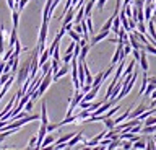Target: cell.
Segmentation results:
<instances>
[{"mask_svg": "<svg viewBox=\"0 0 156 150\" xmlns=\"http://www.w3.org/2000/svg\"><path fill=\"white\" fill-rule=\"evenodd\" d=\"M31 59L33 57H29V59L26 62H23L21 67L16 70V82L20 85H23L24 82H26L29 79V70H31Z\"/></svg>", "mask_w": 156, "mask_h": 150, "instance_id": "1", "label": "cell"}, {"mask_svg": "<svg viewBox=\"0 0 156 150\" xmlns=\"http://www.w3.org/2000/svg\"><path fill=\"white\" fill-rule=\"evenodd\" d=\"M47 28H49V21L47 20H42V25H41V33H39V44L36 49L39 52L44 51V46H46V38H47Z\"/></svg>", "mask_w": 156, "mask_h": 150, "instance_id": "2", "label": "cell"}, {"mask_svg": "<svg viewBox=\"0 0 156 150\" xmlns=\"http://www.w3.org/2000/svg\"><path fill=\"white\" fill-rule=\"evenodd\" d=\"M68 72H70V65H68V64H63V65L60 67V69H58V70L55 72V74L52 75V82H57L58 79L65 77V75L68 74Z\"/></svg>", "mask_w": 156, "mask_h": 150, "instance_id": "3", "label": "cell"}, {"mask_svg": "<svg viewBox=\"0 0 156 150\" xmlns=\"http://www.w3.org/2000/svg\"><path fill=\"white\" fill-rule=\"evenodd\" d=\"M107 38H109V31H101L99 35H93L90 46H94V44H98L99 41H102V39H107Z\"/></svg>", "mask_w": 156, "mask_h": 150, "instance_id": "4", "label": "cell"}, {"mask_svg": "<svg viewBox=\"0 0 156 150\" xmlns=\"http://www.w3.org/2000/svg\"><path fill=\"white\" fill-rule=\"evenodd\" d=\"M146 109H148V108H146V106H145V103L141 101V103H140L138 106H136V108H135L133 111H130V116H129V118H130V119H133V118H138V116H140L141 113H143V111H146Z\"/></svg>", "mask_w": 156, "mask_h": 150, "instance_id": "5", "label": "cell"}, {"mask_svg": "<svg viewBox=\"0 0 156 150\" xmlns=\"http://www.w3.org/2000/svg\"><path fill=\"white\" fill-rule=\"evenodd\" d=\"M143 13H145V20L150 21L151 18H153V15H154V5L153 3H146L145 8H143Z\"/></svg>", "mask_w": 156, "mask_h": 150, "instance_id": "6", "label": "cell"}, {"mask_svg": "<svg viewBox=\"0 0 156 150\" xmlns=\"http://www.w3.org/2000/svg\"><path fill=\"white\" fill-rule=\"evenodd\" d=\"M140 65H141V70L145 72H148V69H150V64H148V59H146V51H141V56H140Z\"/></svg>", "mask_w": 156, "mask_h": 150, "instance_id": "7", "label": "cell"}, {"mask_svg": "<svg viewBox=\"0 0 156 150\" xmlns=\"http://www.w3.org/2000/svg\"><path fill=\"white\" fill-rule=\"evenodd\" d=\"M51 7H52V0H47L44 12H42V20H47V21L51 20Z\"/></svg>", "mask_w": 156, "mask_h": 150, "instance_id": "8", "label": "cell"}, {"mask_svg": "<svg viewBox=\"0 0 156 150\" xmlns=\"http://www.w3.org/2000/svg\"><path fill=\"white\" fill-rule=\"evenodd\" d=\"M5 52V26L0 25V56Z\"/></svg>", "mask_w": 156, "mask_h": 150, "instance_id": "9", "label": "cell"}, {"mask_svg": "<svg viewBox=\"0 0 156 150\" xmlns=\"http://www.w3.org/2000/svg\"><path fill=\"white\" fill-rule=\"evenodd\" d=\"M135 62H136L135 59H133V60H130V64H129V65H127L125 69H124V72H122V75H120L122 79H125V77H129V75L132 74V72H133V69H135Z\"/></svg>", "mask_w": 156, "mask_h": 150, "instance_id": "10", "label": "cell"}, {"mask_svg": "<svg viewBox=\"0 0 156 150\" xmlns=\"http://www.w3.org/2000/svg\"><path fill=\"white\" fill-rule=\"evenodd\" d=\"M80 140H83V132H80V134H75V135H73V137H72V139L67 142V147H68V148H70V147H73V145H76L78 142H80Z\"/></svg>", "mask_w": 156, "mask_h": 150, "instance_id": "11", "label": "cell"}, {"mask_svg": "<svg viewBox=\"0 0 156 150\" xmlns=\"http://www.w3.org/2000/svg\"><path fill=\"white\" fill-rule=\"evenodd\" d=\"M76 116H78V119H80V121H85V123H86V121L90 119V116H91V111L90 109H81V111L78 109Z\"/></svg>", "mask_w": 156, "mask_h": 150, "instance_id": "12", "label": "cell"}, {"mask_svg": "<svg viewBox=\"0 0 156 150\" xmlns=\"http://www.w3.org/2000/svg\"><path fill=\"white\" fill-rule=\"evenodd\" d=\"M54 140H55V135H54V134H46V137H44L42 144H41V148H46L47 145L54 144Z\"/></svg>", "mask_w": 156, "mask_h": 150, "instance_id": "13", "label": "cell"}, {"mask_svg": "<svg viewBox=\"0 0 156 150\" xmlns=\"http://www.w3.org/2000/svg\"><path fill=\"white\" fill-rule=\"evenodd\" d=\"M41 124H49V116H47V106L46 103H42L41 106Z\"/></svg>", "mask_w": 156, "mask_h": 150, "instance_id": "14", "label": "cell"}, {"mask_svg": "<svg viewBox=\"0 0 156 150\" xmlns=\"http://www.w3.org/2000/svg\"><path fill=\"white\" fill-rule=\"evenodd\" d=\"M12 21H13V28L18 30V23H20V12L18 8H13L12 10Z\"/></svg>", "mask_w": 156, "mask_h": 150, "instance_id": "15", "label": "cell"}, {"mask_svg": "<svg viewBox=\"0 0 156 150\" xmlns=\"http://www.w3.org/2000/svg\"><path fill=\"white\" fill-rule=\"evenodd\" d=\"M88 51H90V42L85 46H81V51H80V56H78V60H85L86 56H88Z\"/></svg>", "mask_w": 156, "mask_h": 150, "instance_id": "16", "label": "cell"}, {"mask_svg": "<svg viewBox=\"0 0 156 150\" xmlns=\"http://www.w3.org/2000/svg\"><path fill=\"white\" fill-rule=\"evenodd\" d=\"M85 7H81L80 5V10H78V15L75 16V18H73V21H75V23H81L83 20H85Z\"/></svg>", "mask_w": 156, "mask_h": 150, "instance_id": "17", "label": "cell"}, {"mask_svg": "<svg viewBox=\"0 0 156 150\" xmlns=\"http://www.w3.org/2000/svg\"><path fill=\"white\" fill-rule=\"evenodd\" d=\"M67 33H68V36L72 38V41H76V42H78V41L81 39V35H80V33H76L75 30H73V28H72V30H68Z\"/></svg>", "mask_w": 156, "mask_h": 150, "instance_id": "18", "label": "cell"}, {"mask_svg": "<svg viewBox=\"0 0 156 150\" xmlns=\"http://www.w3.org/2000/svg\"><path fill=\"white\" fill-rule=\"evenodd\" d=\"M18 36H16V28H13L12 35H10V42H8V47H15V42H16Z\"/></svg>", "mask_w": 156, "mask_h": 150, "instance_id": "19", "label": "cell"}, {"mask_svg": "<svg viewBox=\"0 0 156 150\" xmlns=\"http://www.w3.org/2000/svg\"><path fill=\"white\" fill-rule=\"evenodd\" d=\"M102 123H104V126H106V129H114L115 127V121L112 119V118H106L104 121H102Z\"/></svg>", "mask_w": 156, "mask_h": 150, "instance_id": "20", "label": "cell"}, {"mask_svg": "<svg viewBox=\"0 0 156 150\" xmlns=\"http://www.w3.org/2000/svg\"><path fill=\"white\" fill-rule=\"evenodd\" d=\"M141 123H143V126H153V124H156V116L150 114L148 118H146V119H143Z\"/></svg>", "mask_w": 156, "mask_h": 150, "instance_id": "21", "label": "cell"}, {"mask_svg": "<svg viewBox=\"0 0 156 150\" xmlns=\"http://www.w3.org/2000/svg\"><path fill=\"white\" fill-rule=\"evenodd\" d=\"M129 116H130V108L127 109V111H125L124 114H120L119 118H115V119H114V121H115V124H119V123H124V121H125L127 118H129Z\"/></svg>", "mask_w": 156, "mask_h": 150, "instance_id": "22", "label": "cell"}, {"mask_svg": "<svg viewBox=\"0 0 156 150\" xmlns=\"http://www.w3.org/2000/svg\"><path fill=\"white\" fill-rule=\"evenodd\" d=\"M136 31L143 33V35H146V33H148V28L145 26V21H136Z\"/></svg>", "mask_w": 156, "mask_h": 150, "instance_id": "23", "label": "cell"}, {"mask_svg": "<svg viewBox=\"0 0 156 150\" xmlns=\"http://www.w3.org/2000/svg\"><path fill=\"white\" fill-rule=\"evenodd\" d=\"M102 75H104V72H99L94 79H93V86H96V85H102Z\"/></svg>", "mask_w": 156, "mask_h": 150, "instance_id": "24", "label": "cell"}, {"mask_svg": "<svg viewBox=\"0 0 156 150\" xmlns=\"http://www.w3.org/2000/svg\"><path fill=\"white\" fill-rule=\"evenodd\" d=\"M23 51V47H21V44H20V39H16V42H15V51H13V56H16V57H20V52Z\"/></svg>", "mask_w": 156, "mask_h": 150, "instance_id": "25", "label": "cell"}, {"mask_svg": "<svg viewBox=\"0 0 156 150\" xmlns=\"http://www.w3.org/2000/svg\"><path fill=\"white\" fill-rule=\"evenodd\" d=\"M60 47H58V44L54 47V52H52V59H55V60H60Z\"/></svg>", "mask_w": 156, "mask_h": 150, "instance_id": "26", "label": "cell"}, {"mask_svg": "<svg viewBox=\"0 0 156 150\" xmlns=\"http://www.w3.org/2000/svg\"><path fill=\"white\" fill-rule=\"evenodd\" d=\"M36 144H37V135H36V137H33L31 140H29L28 148H36Z\"/></svg>", "mask_w": 156, "mask_h": 150, "instance_id": "27", "label": "cell"}, {"mask_svg": "<svg viewBox=\"0 0 156 150\" xmlns=\"http://www.w3.org/2000/svg\"><path fill=\"white\" fill-rule=\"evenodd\" d=\"M146 148H148V150L156 148V145H154V139H148V142H146Z\"/></svg>", "mask_w": 156, "mask_h": 150, "instance_id": "28", "label": "cell"}, {"mask_svg": "<svg viewBox=\"0 0 156 150\" xmlns=\"http://www.w3.org/2000/svg\"><path fill=\"white\" fill-rule=\"evenodd\" d=\"M28 2H29V0H20V2H18V5H16V8H18V12H21L23 8H24V5H26Z\"/></svg>", "mask_w": 156, "mask_h": 150, "instance_id": "29", "label": "cell"}, {"mask_svg": "<svg viewBox=\"0 0 156 150\" xmlns=\"http://www.w3.org/2000/svg\"><path fill=\"white\" fill-rule=\"evenodd\" d=\"M145 2H146V0H132V3H133L135 7H138V8H143Z\"/></svg>", "mask_w": 156, "mask_h": 150, "instance_id": "30", "label": "cell"}, {"mask_svg": "<svg viewBox=\"0 0 156 150\" xmlns=\"http://www.w3.org/2000/svg\"><path fill=\"white\" fill-rule=\"evenodd\" d=\"M72 57H73V52H72V54H65V56L62 57V59H63V64H68V62L72 60Z\"/></svg>", "mask_w": 156, "mask_h": 150, "instance_id": "31", "label": "cell"}, {"mask_svg": "<svg viewBox=\"0 0 156 150\" xmlns=\"http://www.w3.org/2000/svg\"><path fill=\"white\" fill-rule=\"evenodd\" d=\"M58 124H47V132H52V130H57Z\"/></svg>", "mask_w": 156, "mask_h": 150, "instance_id": "32", "label": "cell"}, {"mask_svg": "<svg viewBox=\"0 0 156 150\" xmlns=\"http://www.w3.org/2000/svg\"><path fill=\"white\" fill-rule=\"evenodd\" d=\"M7 3H8V8H10V10L16 8V2H15V0H7Z\"/></svg>", "mask_w": 156, "mask_h": 150, "instance_id": "33", "label": "cell"}, {"mask_svg": "<svg viewBox=\"0 0 156 150\" xmlns=\"http://www.w3.org/2000/svg\"><path fill=\"white\" fill-rule=\"evenodd\" d=\"M130 3H132V0H124V2H122V7H125V5H130ZM120 7V8H122Z\"/></svg>", "mask_w": 156, "mask_h": 150, "instance_id": "34", "label": "cell"}, {"mask_svg": "<svg viewBox=\"0 0 156 150\" xmlns=\"http://www.w3.org/2000/svg\"><path fill=\"white\" fill-rule=\"evenodd\" d=\"M150 98H151V101H153V100H156V88L153 90V93L150 95Z\"/></svg>", "mask_w": 156, "mask_h": 150, "instance_id": "35", "label": "cell"}]
</instances>
